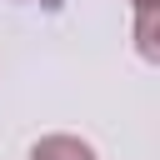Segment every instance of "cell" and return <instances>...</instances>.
Wrapping results in <instances>:
<instances>
[{
  "instance_id": "1",
  "label": "cell",
  "mask_w": 160,
  "mask_h": 160,
  "mask_svg": "<svg viewBox=\"0 0 160 160\" xmlns=\"http://www.w3.org/2000/svg\"><path fill=\"white\" fill-rule=\"evenodd\" d=\"M135 55L145 60V65H160V0H150V5H135Z\"/></svg>"
},
{
  "instance_id": "2",
  "label": "cell",
  "mask_w": 160,
  "mask_h": 160,
  "mask_svg": "<svg viewBox=\"0 0 160 160\" xmlns=\"http://www.w3.org/2000/svg\"><path fill=\"white\" fill-rule=\"evenodd\" d=\"M30 160H95V150L80 135H40L30 145Z\"/></svg>"
},
{
  "instance_id": "3",
  "label": "cell",
  "mask_w": 160,
  "mask_h": 160,
  "mask_svg": "<svg viewBox=\"0 0 160 160\" xmlns=\"http://www.w3.org/2000/svg\"><path fill=\"white\" fill-rule=\"evenodd\" d=\"M135 5H150V0H135Z\"/></svg>"
}]
</instances>
